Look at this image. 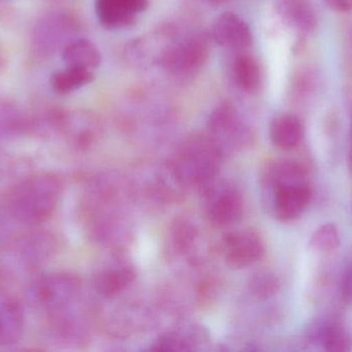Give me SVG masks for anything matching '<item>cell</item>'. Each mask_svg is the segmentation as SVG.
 <instances>
[{
  "label": "cell",
  "mask_w": 352,
  "mask_h": 352,
  "mask_svg": "<svg viewBox=\"0 0 352 352\" xmlns=\"http://www.w3.org/2000/svg\"><path fill=\"white\" fill-rule=\"evenodd\" d=\"M61 194L62 182L57 175L34 174L8 190L3 206L16 225L37 227L51 218Z\"/></svg>",
  "instance_id": "1"
},
{
  "label": "cell",
  "mask_w": 352,
  "mask_h": 352,
  "mask_svg": "<svg viewBox=\"0 0 352 352\" xmlns=\"http://www.w3.org/2000/svg\"><path fill=\"white\" fill-rule=\"evenodd\" d=\"M264 180L272 192L275 217L283 222L297 220L311 200L305 169L296 161H277L267 169Z\"/></svg>",
  "instance_id": "2"
},
{
  "label": "cell",
  "mask_w": 352,
  "mask_h": 352,
  "mask_svg": "<svg viewBox=\"0 0 352 352\" xmlns=\"http://www.w3.org/2000/svg\"><path fill=\"white\" fill-rule=\"evenodd\" d=\"M223 155L208 134H192L176 150L169 167L182 187H201L217 179Z\"/></svg>",
  "instance_id": "3"
},
{
  "label": "cell",
  "mask_w": 352,
  "mask_h": 352,
  "mask_svg": "<svg viewBox=\"0 0 352 352\" xmlns=\"http://www.w3.org/2000/svg\"><path fill=\"white\" fill-rule=\"evenodd\" d=\"M82 291V281L74 273L41 275L27 289L29 305L53 316L74 307Z\"/></svg>",
  "instance_id": "4"
},
{
  "label": "cell",
  "mask_w": 352,
  "mask_h": 352,
  "mask_svg": "<svg viewBox=\"0 0 352 352\" xmlns=\"http://www.w3.org/2000/svg\"><path fill=\"white\" fill-rule=\"evenodd\" d=\"M207 134L223 155L240 150L252 140L250 128L231 103H221L211 113Z\"/></svg>",
  "instance_id": "5"
},
{
  "label": "cell",
  "mask_w": 352,
  "mask_h": 352,
  "mask_svg": "<svg viewBox=\"0 0 352 352\" xmlns=\"http://www.w3.org/2000/svg\"><path fill=\"white\" fill-rule=\"evenodd\" d=\"M209 220L217 227L235 225L243 215V198L237 188L217 179L203 186Z\"/></svg>",
  "instance_id": "6"
},
{
  "label": "cell",
  "mask_w": 352,
  "mask_h": 352,
  "mask_svg": "<svg viewBox=\"0 0 352 352\" xmlns=\"http://www.w3.org/2000/svg\"><path fill=\"white\" fill-rule=\"evenodd\" d=\"M59 237L45 229H33L16 238L10 247L27 267H37L51 260L60 249Z\"/></svg>",
  "instance_id": "7"
},
{
  "label": "cell",
  "mask_w": 352,
  "mask_h": 352,
  "mask_svg": "<svg viewBox=\"0 0 352 352\" xmlns=\"http://www.w3.org/2000/svg\"><path fill=\"white\" fill-rule=\"evenodd\" d=\"M227 264L233 269H245L258 262L265 247L260 236L252 231H232L223 240Z\"/></svg>",
  "instance_id": "8"
},
{
  "label": "cell",
  "mask_w": 352,
  "mask_h": 352,
  "mask_svg": "<svg viewBox=\"0 0 352 352\" xmlns=\"http://www.w3.org/2000/svg\"><path fill=\"white\" fill-rule=\"evenodd\" d=\"M213 37L221 47L231 50H244L252 43L248 23L234 12H223L215 20Z\"/></svg>",
  "instance_id": "9"
},
{
  "label": "cell",
  "mask_w": 352,
  "mask_h": 352,
  "mask_svg": "<svg viewBox=\"0 0 352 352\" xmlns=\"http://www.w3.org/2000/svg\"><path fill=\"white\" fill-rule=\"evenodd\" d=\"M25 328V310L16 298L0 293V347L19 342Z\"/></svg>",
  "instance_id": "10"
},
{
  "label": "cell",
  "mask_w": 352,
  "mask_h": 352,
  "mask_svg": "<svg viewBox=\"0 0 352 352\" xmlns=\"http://www.w3.org/2000/svg\"><path fill=\"white\" fill-rule=\"evenodd\" d=\"M206 48L199 39L182 41L165 53L163 61L165 68L175 74L194 72L202 65L206 58Z\"/></svg>",
  "instance_id": "11"
},
{
  "label": "cell",
  "mask_w": 352,
  "mask_h": 352,
  "mask_svg": "<svg viewBox=\"0 0 352 352\" xmlns=\"http://www.w3.org/2000/svg\"><path fill=\"white\" fill-rule=\"evenodd\" d=\"M276 10L287 26L299 32H314L318 27V14L309 0H278Z\"/></svg>",
  "instance_id": "12"
},
{
  "label": "cell",
  "mask_w": 352,
  "mask_h": 352,
  "mask_svg": "<svg viewBox=\"0 0 352 352\" xmlns=\"http://www.w3.org/2000/svg\"><path fill=\"white\" fill-rule=\"evenodd\" d=\"M208 340L206 331L201 327H186L169 331L161 335L153 345L152 351H195Z\"/></svg>",
  "instance_id": "13"
},
{
  "label": "cell",
  "mask_w": 352,
  "mask_h": 352,
  "mask_svg": "<svg viewBox=\"0 0 352 352\" xmlns=\"http://www.w3.org/2000/svg\"><path fill=\"white\" fill-rule=\"evenodd\" d=\"M135 272L129 266H115L103 269L95 275L93 284L95 291L104 298H113L131 284Z\"/></svg>",
  "instance_id": "14"
},
{
  "label": "cell",
  "mask_w": 352,
  "mask_h": 352,
  "mask_svg": "<svg viewBox=\"0 0 352 352\" xmlns=\"http://www.w3.org/2000/svg\"><path fill=\"white\" fill-rule=\"evenodd\" d=\"M303 136V125L296 116L289 114L279 116L271 123V141L281 150L292 151L297 148L301 144Z\"/></svg>",
  "instance_id": "15"
},
{
  "label": "cell",
  "mask_w": 352,
  "mask_h": 352,
  "mask_svg": "<svg viewBox=\"0 0 352 352\" xmlns=\"http://www.w3.org/2000/svg\"><path fill=\"white\" fill-rule=\"evenodd\" d=\"M95 12L101 26L109 30L131 26L136 20L135 12L122 0H95Z\"/></svg>",
  "instance_id": "16"
},
{
  "label": "cell",
  "mask_w": 352,
  "mask_h": 352,
  "mask_svg": "<svg viewBox=\"0 0 352 352\" xmlns=\"http://www.w3.org/2000/svg\"><path fill=\"white\" fill-rule=\"evenodd\" d=\"M66 68L92 70L101 62V54L94 43L86 39H74L63 49L62 53Z\"/></svg>",
  "instance_id": "17"
},
{
  "label": "cell",
  "mask_w": 352,
  "mask_h": 352,
  "mask_svg": "<svg viewBox=\"0 0 352 352\" xmlns=\"http://www.w3.org/2000/svg\"><path fill=\"white\" fill-rule=\"evenodd\" d=\"M312 338L318 340L328 351H347L351 349V338L344 327L336 320H329L318 324L312 333Z\"/></svg>",
  "instance_id": "18"
},
{
  "label": "cell",
  "mask_w": 352,
  "mask_h": 352,
  "mask_svg": "<svg viewBox=\"0 0 352 352\" xmlns=\"http://www.w3.org/2000/svg\"><path fill=\"white\" fill-rule=\"evenodd\" d=\"M94 81L92 70L82 68H66L54 72L51 76V86L59 94H68Z\"/></svg>",
  "instance_id": "19"
},
{
  "label": "cell",
  "mask_w": 352,
  "mask_h": 352,
  "mask_svg": "<svg viewBox=\"0 0 352 352\" xmlns=\"http://www.w3.org/2000/svg\"><path fill=\"white\" fill-rule=\"evenodd\" d=\"M234 79L238 86L246 92L258 90L262 81V74L258 62L252 56L242 54L234 61Z\"/></svg>",
  "instance_id": "20"
},
{
  "label": "cell",
  "mask_w": 352,
  "mask_h": 352,
  "mask_svg": "<svg viewBox=\"0 0 352 352\" xmlns=\"http://www.w3.org/2000/svg\"><path fill=\"white\" fill-rule=\"evenodd\" d=\"M28 128V121L14 107L0 101V136H18Z\"/></svg>",
  "instance_id": "21"
},
{
  "label": "cell",
  "mask_w": 352,
  "mask_h": 352,
  "mask_svg": "<svg viewBox=\"0 0 352 352\" xmlns=\"http://www.w3.org/2000/svg\"><path fill=\"white\" fill-rule=\"evenodd\" d=\"M340 245V237L337 227L332 223H327L318 227L310 238V246L314 251L330 254Z\"/></svg>",
  "instance_id": "22"
},
{
  "label": "cell",
  "mask_w": 352,
  "mask_h": 352,
  "mask_svg": "<svg viewBox=\"0 0 352 352\" xmlns=\"http://www.w3.org/2000/svg\"><path fill=\"white\" fill-rule=\"evenodd\" d=\"M198 236L196 227L188 220H177L173 227V243L178 251L186 252Z\"/></svg>",
  "instance_id": "23"
},
{
  "label": "cell",
  "mask_w": 352,
  "mask_h": 352,
  "mask_svg": "<svg viewBox=\"0 0 352 352\" xmlns=\"http://www.w3.org/2000/svg\"><path fill=\"white\" fill-rule=\"evenodd\" d=\"M252 293L258 299H268L278 289V280L270 273L256 275L250 283Z\"/></svg>",
  "instance_id": "24"
},
{
  "label": "cell",
  "mask_w": 352,
  "mask_h": 352,
  "mask_svg": "<svg viewBox=\"0 0 352 352\" xmlns=\"http://www.w3.org/2000/svg\"><path fill=\"white\" fill-rule=\"evenodd\" d=\"M16 225L12 217L8 215L3 204L0 205V251L12 246L14 238V227Z\"/></svg>",
  "instance_id": "25"
},
{
  "label": "cell",
  "mask_w": 352,
  "mask_h": 352,
  "mask_svg": "<svg viewBox=\"0 0 352 352\" xmlns=\"http://www.w3.org/2000/svg\"><path fill=\"white\" fill-rule=\"evenodd\" d=\"M339 293L344 304L352 303V265H349L341 275Z\"/></svg>",
  "instance_id": "26"
},
{
  "label": "cell",
  "mask_w": 352,
  "mask_h": 352,
  "mask_svg": "<svg viewBox=\"0 0 352 352\" xmlns=\"http://www.w3.org/2000/svg\"><path fill=\"white\" fill-rule=\"evenodd\" d=\"M324 2L335 12H346L352 10V0H324Z\"/></svg>",
  "instance_id": "27"
},
{
  "label": "cell",
  "mask_w": 352,
  "mask_h": 352,
  "mask_svg": "<svg viewBox=\"0 0 352 352\" xmlns=\"http://www.w3.org/2000/svg\"><path fill=\"white\" fill-rule=\"evenodd\" d=\"M132 12L136 14L144 12L148 8V0H122Z\"/></svg>",
  "instance_id": "28"
},
{
  "label": "cell",
  "mask_w": 352,
  "mask_h": 352,
  "mask_svg": "<svg viewBox=\"0 0 352 352\" xmlns=\"http://www.w3.org/2000/svg\"><path fill=\"white\" fill-rule=\"evenodd\" d=\"M10 159L6 158L3 155L0 154V176L3 175L6 172V169H8V165H10Z\"/></svg>",
  "instance_id": "29"
},
{
  "label": "cell",
  "mask_w": 352,
  "mask_h": 352,
  "mask_svg": "<svg viewBox=\"0 0 352 352\" xmlns=\"http://www.w3.org/2000/svg\"><path fill=\"white\" fill-rule=\"evenodd\" d=\"M4 280H6V277H4L3 273L0 270V293H2L1 289L3 287Z\"/></svg>",
  "instance_id": "30"
},
{
  "label": "cell",
  "mask_w": 352,
  "mask_h": 352,
  "mask_svg": "<svg viewBox=\"0 0 352 352\" xmlns=\"http://www.w3.org/2000/svg\"><path fill=\"white\" fill-rule=\"evenodd\" d=\"M209 1H210L211 3L221 4L223 3V2L227 1V0H209Z\"/></svg>",
  "instance_id": "31"
}]
</instances>
